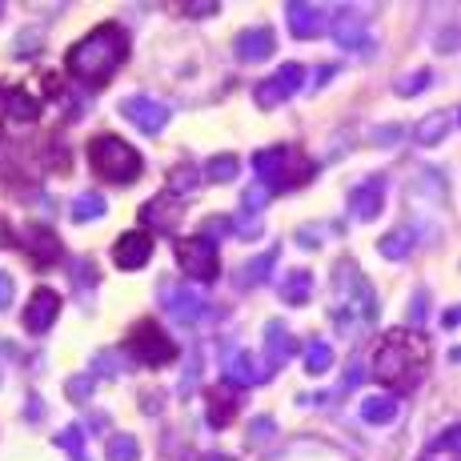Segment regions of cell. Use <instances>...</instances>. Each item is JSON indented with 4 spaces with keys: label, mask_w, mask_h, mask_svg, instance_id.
Here are the masks:
<instances>
[{
    "label": "cell",
    "mask_w": 461,
    "mask_h": 461,
    "mask_svg": "<svg viewBox=\"0 0 461 461\" xmlns=\"http://www.w3.org/2000/svg\"><path fill=\"white\" fill-rule=\"evenodd\" d=\"M429 369V345L413 330H389L374 353V377L393 393H413Z\"/></svg>",
    "instance_id": "cell-1"
},
{
    "label": "cell",
    "mask_w": 461,
    "mask_h": 461,
    "mask_svg": "<svg viewBox=\"0 0 461 461\" xmlns=\"http://www.w3.org/2000/svg\"><path fill=\"white\" fill-rule=\"evenodd\" d=\"M129 60V32L121 29V24H101V29H93L85 41H77L73 49H68V73L77 77V81L85 85H104L117 77V68Z\"/></svg>",
    "instance_id": "cell-2"
},
{
    "label": "cell",
    "mask_w": 461,
    "mask_h": 461,
    "mask_svg": "<svg viewBox=\"0 0 461 461\" xmlns=\"http://www.w3.org/2000/svg\"><path fill=\"white\" fill-rule=\"evenodd\" d=\"M253 173L261 176L265 193H285V189L305 185L309 176L317 173V165L309 161L301 149L281 145V149H261V153L253 157Z\"/></svg>",
    "instance_id": "cell-3"
},
{
    "label": "cell",
    "mask_w": 461,
    "mask_h": 461,
    "mask_svg": "<svg viewBox=\"0 0 461 461\" xmlns=\"http://www.w3.org/2000/svg\"><path fill=\"white\" fill-rule=\"evenodd\" d=\"M88 165H93V173L101 176V181H113V185H132L140 176V153L132 145H125L121 137H96L93 145H88Z\"/></svg>",
    "instance_id": "cell-4"
},
{
    "label": "cell",
    "mask_w": 461,
    "mask_h": 461,
    "mask_svg": "<svg viewBox=\"0 0 461 461\" xmlns=\"http://www.w3.org/2000/svg\"><path fill=\"white\" fill-rule=\"evenodd\" d=\"M333 294H337V309H341V313H345V309H349V313H357L361 325H374L377 321V294H374V285L361 277V269L353 261L337 265Z\"/></svg>",
    "instance_id": "cell-5"
},
{
    "label": "cell",
    "mask_w": 461,
    "mask_h": 461,
    "mask_svg": "<svg viewBox=\"0 0 461 461\" xmlns=\"http://www.w3.org/2000/svg\"><path fill=\"white\" fill-rule=\"evenodd\" d=\"M129 353L140 366H168L176 357V341H168V333L157 321H137L129 333Z\"/></svg>",
    "instance_id": "cell-6"
},
{
    "label": "cell",
    "mask_w": 461,
    "mask_h": 461,
    "mask_svg": "<svg viewBox=\"0 0 461 461\" xmlns=\"http://www.w3.org/2000/svg\"><path fill=\"white\" fill-rule=\"evenodd\" d=\"M176 261L181 269L189 273L193 281H212L221 269V257H217V245L209 237H189V241H176Z\"/></svg>",
    "instance_id": "cell-7"
},
{
    "label": "cell",
    "mask_w": 461,
    "mask_h": 461,
    "mask_svg": "<svg viewBox=\"0 0 461 461\" xmlns=\"http://www.w3.org/2000/svg\"><path fill=\"white\" fill-rule=\"evenodd\" d=\"M301 81H305V68L301 65H281L273 77H265V81L253 85V101L261 104V109H277V104H285L289 96L297 93Z\"/></svg>",
    "instance_id": "cell-8"
},
{
    "label": "cell",
    "mask_w": 461,
    "mask_h": 461,
    "mask_svg": "<svg viewBox=\"0 0 461 461\" xmlns=\"http://www.w3.org/2000/svg\"><path fill=\"white\" fill-rule=\"evenodd\" d=\"M333 41L341 44V49H361L369 52L374 49V41H369V21L361 8H337V21H333Z\"/></svg>",
    "instance_id": "cell-9"
},
{
    "label": "cell",
    "mask_w": 461,
    "mask_h": 461,
    "mask_svg": "<svg viewBox=\"0 0 461 461\" xmlns=\"http://www.w3.org/2000/svg\"><path fill=\"white\" fill-rule=\"evenodd\" d=\"M121 117H129L145 137H157L168 125V109L161 101H153V96H129V101H121Z\"/></svg>",
    "instance_id": "cell-10"
},
{
    "label": "cell",
    "mask_w": 461,
    "mask_h": 461,
    "mask_svg": "<svg viewBox=\"0 0 461 461\" xmlns=\"http://www.w3.org/2000/svg\"><path fill=\"white\" fill-rule=\"evenodd\" d=\"M161 297H165V309L176 317V321H185V325H193V321H201L205 317V297H197L189 285H161Z\"/></svg>",
    "instance_id": "cell-11"
},
{
    "label": "cell",
    "mask_w": 461,
    "mask_h": 461,
    "mask_svg": "<svg viewBox=\"0 0 461 461\" xmlns=\"http://www.w3.org/2000/svg\"><path fill=\"white\" fill-rule=\"evenodd\" d=\"M285 21H289V32L301 41H313L325 32V8L321 5H305V0H294L285 5Z\"/></svg>",
    "instance_id": "cell-12"
},
{
    "label": "cell",
    "mask_w": 461,
    "mask_h": 461,
    "mask_svg": "<svg viewBox=\"0 0 461 461\" xmlns=\"http://www.w3.org/2000/svg\"><path fill=\"white\" fill-rule=\"evenodd\" d=\"M24 253L32 257V265H37V269H49V265H57L60 261L57 233H52V229H44V225H29V229H24Z\"/></svg>",
    "instance_id": "cell-13"
},
{
    "label": "cell",
    "mask_w": 461,
    "mask_h": 461,
    "mask_svg": "<svg viewBox=\"0 0 461 461\" xmlns=\"http://www.w3.org/2000/svg\"><path fill=\"white\" fill-rule=\"evenodd\" d=\"M60 313V297L52 294V289H37L29 301V309H24V330L29 333H49L52 321H57Z\"/></svg>",
    "instance_id": "cell-14"
},
{
    "label": "cell",
    "mask_w": 461,
    "mask_h": 461,
    "mask_svg": "<svg viewBox=\"0 0 461 461\" xmlns=\"http://www.w3.org/2000/svg\"><path fill=\"white\" fill-rule=\"evenodd\" d=\"M294 353H297V341H294V333H289L285 325H281V321L265 325V369H269V374L285 366Z\"/></svg>",
    "instance_id": "cell-15"
},
{
    "label": "cell",
    "mask_w": 461,
    "mask_h": 461,
    "mask_svg": "<svg viewBox=\"0 0 461 461\" xmlns=\"http://www.w3.org/2000/svg\"><path fill=\"white\" fill-rule=\"evenodd\" d=\"M149 257H153V241H149L145 233H125V237H117V245H113L117 269H145Z\"/></svg>",
    "instance_id": "cell-16"
},
{
    "label": "cell",
    "mask_w": 461,
    "mask_h": 461,
    "mask_svg": "<svg viewBox=\"0 0 461 461\" xmlns=\"http://www.w3.org/2000/svg\"><path fill=\"white\" fill-rule=\"evenodd\" d=\"M209 425L212 429H225V425H233V418H237V405H241V397H237V385H212L209 389Z\"/></svg>",
    "instance_id": "cell-17"
},
{
    "label": "cell",
    "mask_w": 461,
    "mask_h": 461,
    "mask_svg": "<svg viewBox=\"0 0 461 461\" xmlns=\"http://www.w3.org/2000/svg\"><path fill=\"white\" fill-rule=\"evenodd\" d=\"M140 221H145V225H157V233H173L176 221H181V201H176L173 193L145 201V205H140Z\"/></svg>",
    "instance_id": "cell-18"
},
{
    "label": "cell",
    "mask_w": 461,
    "mask_h": 461,
    "mask_svg": "<svg viewBox=\"0 0 461 461\" xmlns=\"http://www.w3.org/2000/svg\"><path fill=\"white\" fill-rule=\"evenodd\" d=\"M273 49H277V37H273V29H245L241 37L233 41L237 60H245V65H253V60L273 57Z\"/></svg>",
    "instance_id": "cell-19"
},
{
    "label": "cell",
    "mask_w": 461,
    "mask_h": 461,
    "mask_svg": "<svg viewBox=\"0 0 461 461\" xmlns=\"http://www.w3.org/2000/svg\"><path fill=\"white\" fill-rule=\"evenodd\" d=\"M381 201H385V181L381 176H369L349 193V209L357 212V221H374L381 212Z\"/></svg>",
    "instance_id": "cell-20"
},
{
    "label": "cell",
    "mask_w": 461,
    "mask_h": 461,
    "mask_svg": "<svg viewBox=\"0 0 461 461\" xmlns=\"http://www.w3.org/2000/svg\"><path fill=\"white\" fill-rule=\"evenodd\" d=\"M269 377L273 374L253 357V353H237V357L229 361V369H225V381H229V385H237V389H241V385H265Z\"/></svg>",
    "instance_id": "cell-21"
},
{
    "label": "cell",
    "mask_w": 461,
    "mask_h": 461,
    "mask_svg": "<svg viewBox=\"0 0 461 461\" xmlns=\"http://www.w3.org/2000/svg\"><path fill=\"white\" fill-rule=\"evenodd\" d=\"M0 109H5V117L21 121V125H29V121L41 117V101L29 96L24 88H0Z\"/></svg>",
    "instance_id": "cell-22"
},
{
    "label": "cell",
    "mask_w": 461,
    "mask_h": 461,
    "mask_svg": "<svg viewBox=\"0 0 461 461\" xmlns=\"http://www.w3.org/2000/svg\"><path fill=\"white\" fill-rule=\"evenodd\" d=\"M454 117H457L454 109H449V113H429V117H425L421 125L413 129V140H418V145H425V149L438 145V140H446V132L454 129Z\"/></svg>",
    "instance_id": "cell-23"
},
{
    "label": "cell",
    "mask_w": 461,
    "mask_h": 461,
    "mask_svg": "<svg viewBox=\"0 0 461 461\" xmlns=\"http://www.w3.org/2000/svg\"><path fill=\"white\" fill-rule=\"evenodd\" d=\"M361 418H366L369 425H389L397 418V397L393 393L366 397V402H361Z\"/></svg>",
    "instance_id": "cell-24"
},
{
    "label": "cell",
    "mask_w": 461,
    "mask_h": 461,
    "mask_svg": "<svg viewBox=\"0 0 461 461\" xmlns=\"http://www.w3.org/2000/svg\"><path fill=\"white\" fill-rule=\"evenodd\" d=\"M377 249H381V257H389V261H402V257H410V249H413V229L402 225V229H393V233H385L377 241Z\"/></svg>",
    "instance_id": "cell-25"
},
{
    "label": "cell",
    "mask_w": 461,
    "mask_h": 461,
    "mask_svg": "<svg viewBox=\"0 0 461 461\" xmlns=\"http://www.w3.org/2000/svg\"><path fill=\"white\" fill-rule=\"evenodd\" d=\"M309 289H313V273H305V269H294L285 281H281V297H285L289 305H305Z\"/></svg>",
    "instance_id": "cell-26"
},
{
    "label": "cell",
    "mask_w": 461,
    "mask_h": 461,
    "mask_svg": "<svg viewBox=\"0 0 461 461\" xmlns=\"http://www.w3.org/2000/svg\"><path fill=\"white\" fill-rule=\"evenodd\" d=\"M168 193H173L176 201H181L185 193L193 197V193H197V168H193V165H176L173 173H168Z\"/></svg>",
    "instance_id": "cell-27"
},
{
    "label": "cell",
    "mask_w": 461,
    "mask_h": 461,
    "mask_svg": "<svg viewBox=\"0 0 461 461\" xmlns=\"http://www.w3.org/2000/svg\"><path fill=\"white\" fill-rule=\"evenodd\" d=\"M104 217V197L101 193H81V197L73 201V221H101Z\"/></svg>",
    "instance_id": "cell-28"
},
{
    "label": "cell",
    "mask_w": 461,
    "mask_h": 461,
    "mask_svg": "<svg viewBox=\"0 0 461 461\" xmlns=\"http://www.w3.org/2000/svg\"><path fill=\"white\" fill-rule=\"evenodd\" d=\"M140 457V446L132 433H117V438H109V461H137Z\"/></svg>",
    "instance_id": "cell-29"
},
{
    "label": "cell",
    "mask_w": 461,
    "mask_h": 461,
    "mask_svg": "<svg viewBox=\"0 0 461 461\" xmlns=\"http://www.w3.org/2000/svg\"><path fill=\"white\" fill-rule=\"evenodd\" d=\"M57 446L65 449L73 461H85V438H81V425H65V429L57 433Z\"/></svg>",
    "instance_id": "cell-30"
},
{
    "label": "cell",
    "mask_w": 461,
    "mask_h": 461,
    "mask_svg": "<svg viewBox=\"0 0 461 461\" xmlns=\"http://www.w3.org/2000/svg\"><path fill=\"white\" fill-rule=\"evenodd\" d=\"M330 366H333V349H330V345H325V341L309 345V349H305V369H309V374H325Z\"/></svg>",
    "instance_id": "cell-31"
},
{
    "label": "cell",
    "mask_w": 461,
    "mask_h": 461,
    "mask_svg": "<svg viewBox=\"0 0 461 461\" xmlns=\"http://www.w3.org/2000/svg\"><path fill=\"white\" fill-rule=\"evenodd\" d=\"M237 168H241V161H237V157H212L209 161V181H233L237 176Z\"/></svg>",
    "instance_id": "cell-32"
},
{
    "label": "cell",
    "mask_w": 461,
    "mask_h": 461,
    "mask_svg": "<svg viewBox=\"0 0 461 461\" xmlns=\"http://www.w3.org/2000/svg\"><path fill=\"white\" fill-rule=\"evenodd\" d=\"M425 85H429V68H418V73H405L402 81H397V96H413V93H421Z\"/></svg>",
    "instance_id": "cell-33"
},
{
    "label": "cell",
    "mask_w": 461,
    "mask_h": 461,
    "mask_svg": "<svg viewBox=\"0 0 461 461\" xmlns=\"http://www.w3.org/2000/svg\"><path fill=\"white\" fill-rule=\"evenodd\" d=\"M68 397H73V402H88V397H93V389H96V381H93V374H85V377H68Z\"/></svg>",
    "instance_id": "cell-34"
},
{
    "label": "cell",
    "mask_w": 461,
    "mask_h": 461,
    "mask_svg": "<svg viewBox=\"0 0 461 461\" xmlns=\"http://www.w3.org/2000/svg\"><path fill=\"white\" fill-rule=\"evenodd\" d=\"M273 265H277V249L261 253V257H257V261H253V265H249V269H245V273H249V281H265V273H269Z\"/></svg>",
    "instance_id": "cell-35"
},
{
    "label": "cell",
    "mask_w": 461,
    "mask_h": 461,
    "mask_svg": "<svg viewBox=\"0 0 461 461\" xmlns=\"http://www.w3.org/2000/svg\"><path fill=\"white\" fill-rule=\"evenodd\" d=\"M441 449H449V454H457V425H449L446 433H438V438L429 441V454H441Z\"/></svg>",
    "instance_id": "cell-36"
},
{
    "label": "cell",
    "mask_w": 461,
    "mask_h": 461,
    "mask_svg": "<svg viewBox=\"0 0 461 461\" xmlns=\"http://www.w3.org/2000/svg\"><path fill=\"white\" fill-rule=\"evenodd\" d=\"M277 429L269 418H257L253 425H249V446H261V441H269V433Z\"/></svg>",
    "instance_id": "cell-37"
},
{
    "label": "cell",
    "mask_w": 461,
    "mask_h": 461,
    "mask_svg": "<svg viewBox=\"0 0 461 461\" xmlns=\"http://www.w3.org/2000/svg\"><path fill=\"white\" fill-rule=\"evenodd\" d=\"M229 229H233V221H229V217H209L205 221V233H201V237H209V241H212V237H225Z\"/></svg>",
    "instance_id": "cell-38"
},
{
    "label": "cell",
    "mask_w": 461,
    "mask_h": 461,
    "mask_svg": "<svg viewBox=\"0 0 461 461\" xmlns=\"http://www.w3.org/2000/svg\"><path fill=\"white\" fill-rule=\"evenodd\" d=\"M77 285H96V265L93 261H77Z\"/></svg>",
    "instance_id": "cell-39"
},
{
    "label": "cell",
    "mask_w": 461,
    "mask_h": 461,
    "mask_svg": "<svg viewBox=\"0 0 461 461\" xmlns=\"http://www.w3.org/2000/svg\"><path fill=\"white\" fill-rule=\"evenodd\" d=\"M185 16H217L221 5H212V0H205V5H181Z\"/></svg>",
    "instance_id": "cell-40"
},
{
    "label": "cell",
    "mask_w": 461,
    "mask_h": 461,
    "mask_svg": "<svg viewBox=\"0 0 461 461\" xmlns=\"http://www.w3.org/2000/svg\"><path fill=\"white\" fill-rule=\"evenodd\" d=\"M96 369H109V377H117V374H121L117 353H101V357H96Z\"/></svg>",
    "instance_id": "cell-41"
},
{
    "label": "cell",
    "mask_w": 461,
    "mask_h": 461,
    "mask_svg": "<svg viewBox=\"0 0 461 461\" xmlns=\"http://www.w3.org/2000/svg\"><path fill=\"white\" fill-rule=\"evenodd\" d=\"M237 233H241V237H249V241H253V237L261 233V221H257V217H245V221H237Z\"/></svg>",
    "instance_id": "cell-42"
},
{
    "label": "cell",
    "mask_w": 461,
    "mask_h": 461,
    "mask_svg": "<svg viewBox=\"0 0 461 461\" xmlns=\"http://www.w3.org/2000/svg\"><path fill=\"white\" fill-rule=\"evenodd\" d=\"M13 305V277L8 273H0V309Z\"/></svg>",
    "instance_id": "cell-43"
},
{
    "label": "cell",
    "mask_w": 461,
    "mask_h": 461,
    "mask_svg": "<svg viewBox=\"0 0 461 461\" xmlns=\"http://www.w3.org/2000/svg\"><path fill=\"white\" fill-rule=\"evenodd\" d=\"M24 418H29V421H41V418H44V405H41V397H37V393H32V397H29V405H24Z\"/></svg>",
    "instance_id": "cell-44"
},
{
    "label": "cell",
    "mask_w": 461,
    "mask_h": 461,
    "mask_svg": "<svg viewBox=\"0 0 461 461\" xmlns=\"http://www.w3.org/2000/svg\"><path fill=\"white\" fill-rule=\"evenodd\" d=\"M265 201H269V193H265V189H249V193H245V209H261Z\"/></svg>",
    "instance_id": "cell-45"
},
{
    "label": "cell",
    "mask_w": 461,
    "mask_h": 461,
    "mask_svg": "<svg viewBox=\"0 0 461 461\" xmlns=\"http://www.w3.org/2000/svg\"><path fill=\"white\" fill-rule=\"evenodd\" d=\"M397 137H402V129H377V132H374V140H377V145H393Z\"/></svg>",
    "instance_id": "cell-46"
},
{
    "label": "cell",
    "mask_w": 461,
    "mask_h": 461,
    "mask_svg": "<svg viewBox=\"0 0 461 461\" xmlns=\"http://www.w3.org/2000/svg\"><path fill=\"white\" fill-rule=\"evenodd\" d=\"M410 313H413V321H421V317H425V294L413 297V309H410Z\"/></svg>",
    "instance_id": "cell-47"
},
{
    "label": "cell",
    "mask_w": 461,
    "mask_h": 461,
    "mask_svg": "<svg viewBox=\"0 0 461 461\" xmlns=\"http://www.w3.org/2000/svg\"><path fill=\"white\" fill-rule=\"evenodd\" d=\"M145 410H149V413L161 410V393H157V397H153V393H145Z\"/></svg>",
    "instance_id": "cell-48"
},
{
    "label": "cell",
    "mask_w": 461,
    "mask_h": 461,
    "mask_svg": "<svg viewBox=\"0 0 461 461\" xmlns=\"http://www.w3.org/2000/svg\"><path fill=\"white\" fill-rule=\"evenodd\" d=\"M357 381H361V369L353 366V369H349V377H345V385H349V389H357Z\"/></svg>",
    "instance_id": "cell-49"
},
{
    "label": "cell",
    "mask_w": 461,
    "mask_h": 461,
    "mask_svg": "<svg viewBox=\"0 0 461 461\" xmlns=\"http://www.w3.org/2000/svg\"><path fill=\"white\" fill-rule=\"evenodd\" d=\"M441 325H446V330H454V325H457V309H449V313L441 317Z\"/></svg>",
    "instance_id": "cell-50"
},
{
    "label": "cell",
    "mask_w": 461,
    "mask_h": 461,
    "mask_svg": "<svg viewBox=\"0 0 461 461\" xmlns=\"http://www.w3.org/2000/svg\"><path fill=\"white\" fill-rule=\"evenodd\" d=\"M0 245H8V225L0 221Z\"/></svg>",
    "instance_id": "cell-51"
},
{
    "label": "cell",
    "mask_w": 461,
    "mask_h": 461,
    "mask_svg": "<svg viewBox=\"0 0 461 461\" xmlns=\"http://www.w3.org/2000/svg\"><path fill=\"white\" fill-rule=\"evenodd\" d=\"M212 461H217V457H212Z\"/></svg>",
    "instance_id": "cell-52"
}]
</instances>
